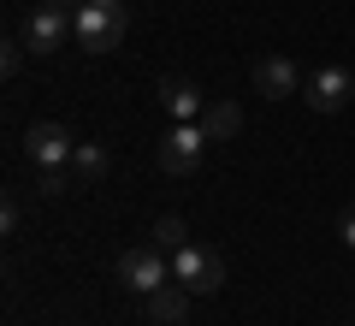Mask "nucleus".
<instances>
[{"instance_id": "4", "label": "nucleus", "mask_w": 355, "mask_h": 326, "mask_svg": "<svg viewBox=\"0 0 355 326\" xmlns=\"http://www.w3.org/2000/svg\"><path fill=\"white\" fill-rule=\"evenodd\" d=\"M71 18H77V6H65V0H42V6H30V18H24V48L30 54H53L65 36H71Z\"/></svg>"}, {"instance_id": "17", "label": "nucleus", "mask_w": 355, "mask_h": 326, "mask_svg": "<svg viewBox=\"0 0 355 326\" xmlns=\"http://www.w3.org/2000/svg\"><path fill=\"white\" fill-rule=\"evenodd\" d=\"M0 226H6V231H18V202H12V196L0 202Z\"/></svg>"}, {"instance_id": "1", "label": "nucleus", "mask_w": 355, "mask_h": 326, "mask_svg": "<svg viewBox=\"0 0 355 326\" xmlns=\"http://www.w3.org/2000/svg\"><path fill=\"white\" fill-rule=\"evenodd\" d=\"M125 0H83L77 6V18H71V36L83 42L89 54H107V48H119V36H125Z\"/></svg>"}, {"instance_id": "16", "label": "nucleus", "mask_w": 355, "mask_h": 326, "mask_svg": "<svg viewBox=\"0 0 355 326\" xmlns=\"http://www.w3.org/2000/svg\"><path fill=\"white\" fill-rule=\"evenodd\" d=\"M338 238H343V250H355V208H343V220H338Z\"/></svg>"}, {"instance_id": "9", "label": "nucleus", "mask_w": 355, "mask_h": 326, "mask_svg": "<svg viewBox=\"0 0 355 326\" xmlns=\"http://www.w3.org/2000/svg\"><path fill=\"white\" fill-rule=\"evenodd\" d=\"M160 107L172 113V125H184V119H202L207 95L190 83V77H160Z\"/></svg>"}, {"instance_id": "15", "label": "nucleus", "mask_w": 355, "mask_h": 326, "mask_svg": "<svg viewBox=\"0 0 355 326\" xmlns=\"http://www.w3.org/2000/svg\"><path fill=\"white\" fill-rule=\"evenodd\" d=\"M24 42H6V54H0V72H6V77H18V72H24Z\"/></svg>"}, {"instance_id": "3", "label": "nucleus", "mask_w": 355, "mask_h": 326, "mask_svg": "<svg viewBox=\"0 0 355 326\" xmlns=\"http://www.w3.org/2000/svg\"><path fill=\"white\" fill-rule=\"evenodd\" d=\"M119 279H125L137 297H154L160 285H172V255L160 243H137V250L119 255Z\"/></svg>"}, {"instance_id": "5", "label": "nucleus", "mask_w": 355, "mask_h": 326, "mask_svg": "<svg viewBox=\"0 0 355 326\" xmlns=\"http://www.w3.org/2000/svg\"><path fill=\"white\" fill-rule=\"evenodd\" d=\"M202 154H207V137H202V125L196 119H184V125H172L166 131V142H160V172H172V178H184V172H196L202 166Z\"/></svg>"}, {"instance_id": "12", "label": "nucleus", "mask_w": 355, "mask_h": 326, "mask_svg": "<svg viewBox=\"0 0 355 326\" xmlns=\"http://www.w3.org/2000/svg\"><path fill=\"white\" fill-rule=\"evenodd\" d=\"M107 166H113V161H107V149H101V142H77V154H71V172L83 178V184L107 178Z\"/></svg>"}, {"instance_id": "10", "label": "nucleus", "mask_w": 355, "mask_h": 326, "mask_svg": "<svg viewBox=\"0 0 355 326\" xmlns=\"http://www.w3.org/2000/svg\"><path fill=\"white\" fill-rule=\"evenodd\" d=\"M190 297H196V291H184L178 279H172V285H160L148 297V320L154 326H184V320H190Z\"/></svg>"}, {"instance_id": "6", "label": "nucleus", "mask_w": 355, "mask_h": 326, "mask_svg": "<svg viewBox=\"0 0 355 326\" xmlns=\"http://www.w3.org/2000/svg\"><path fill=\"white\" fill-rule=\"evenodd\" d=\"M302 101L314 107V113H343V107L355 101V77L343 72V65H320V72L302 83Z\"/></svg>"}, {"instance_id": "14", "label": "nucleus", "mask_w": 355, "mask_h": 326, "mask_svg": "<svg viewBox=\"0 0 355 326\" xmlns=\"http://www.w3.org/2000/svg\"><path fill=\"white\" fill-rule=\"evenodd\" d=\"M71 166H42V196H65V190H71Z\"/></svg>"}, {"instance_id": "2", "label": "nucleus", "mask_w": 355, "mask_h": 326, "mask_svg": "<svg viewBox=\"0 0 355 326\" xmlns=\"http://www.w3.org/2000/svg\"><path fill=\"white\" fill-rule=\"evenodd\" d=\"M172 279L184 291H196V297H214V291H225V261L214 250H202V243H178L172 250Z\"/></svg>"}, {"instance_id": "8", "label": "nucleus", "mask_w": 355, "mask_h": 326, "mask_svg": "<svg viewBox=\"0 0 355 326\" xmlns=\"http://www.w3.org/2000/svg\"><path fill=\"white\" fill-rule=\"evenodd\" d=\"M302 89V72H296L284 54H266L261 65H254V95H266V101H284V95H296Z\"/></svg>"}, {"instance_id": "11", "label": "nucleus", "mask_w": 355, "mask_h": 326, "mask_svg": "<svg viewBox=\"0 0 355 326\" xmlns=\"http://www.w3.org/2000/svg\"><path fill=\"white\" fill-rule=\"evenodd\" d=\"M196 125H202V137H207V142H231V137L243 131V107H237V101H207Z\"/></svg>"}, {"instance_id": "18", "label": "nucleus", "mask_w": 355, "mask_h": 326, "mask_svg": "<svg viewBox=\"0 0 355 326\" xmlns=\"http://www.w3.org/2000/svg\"><path fill=\"white\" fill-rule=\"evenodd\" d=\"M65 6H83V0H65Z\"/></svg>"}, {"instance_id": "13", "label": "nucleus", "mask_w": 355, "mask_h": 326, "mask_svg": "<svg viewBox=\"0 0 355 326\" xmlns=\"http://www.w3.org/2000/svg\"><path fill=\"white\" fill-rule=\"evenodd\" d=\"M148 243H160V250L172 255L178 243H190V226H184L178 213H160V220H154V231H148Z\"/></svg>"}, {"instance_id": "7", "label": "nucleus", "mask_w": 355, "mask_h": 326, "mask_svg": "<svg viewBox=\"0 0 355 326\" xmlns=\"http://www.w3.org/2000/svg\"><path fill=\"white\" fill-rule=\"evenodd\" d=\"M24 154H30L36 166H71L77 142H71V131H65V125L42 119V125H30V131H24Z\"/></svg>"}]
</instances>
